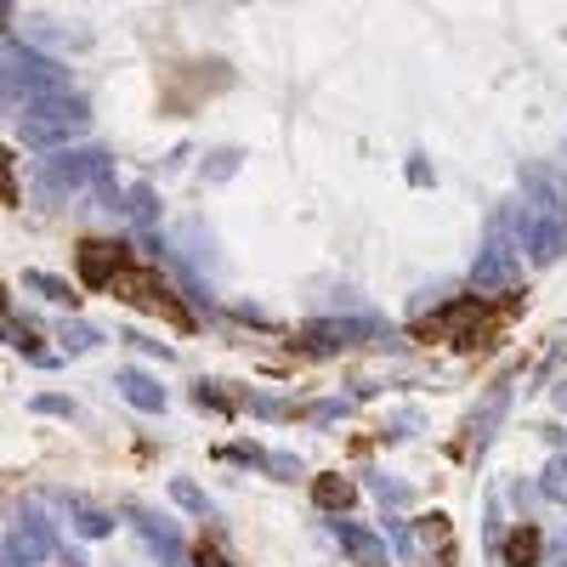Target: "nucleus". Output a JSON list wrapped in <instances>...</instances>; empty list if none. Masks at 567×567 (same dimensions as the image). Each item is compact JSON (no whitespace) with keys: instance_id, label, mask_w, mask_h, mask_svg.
Wrapping results in <instances>:
<instances>
[{"instance_id":"f257e3e1","label":"nucleus","mask_w":567,"mask_h":567,"mask_svg":"<svg viewBox=\"0 0 567 567\" xmlns=\"http://www.w3.org/2000/svg\"><path fill=\"white\" fill-rule=\"evenodd\" d=\"M74 267H80L85 290L120 296V301H131V307H142V312L165 318L171 329H194V312H187V301L176 296V284H171L159 267L142 261L131 245H120V239H85V245L74 250Z\"/></svg>"},{"instance_id":"f03ea898","label":"nucleus","mask_w":567,"mask_h":567,"mask_svg":"<svg viewBox=\"0 0 567 567\" xmlns=\"http://www.w3.org/2000/svg\"><path fill=\"white\" fill-rule=\"evenodd\" d=\"M516 312H523V296H460L449 301L443 312H432L425 323H414L420 341H449V347H494L505 341V329L516 323Z\"/></svg>"},{"instance_id":"7ed1b4c3","label":"nucleus","mask_w":567,"mask_h":567,"mask_svg":"<svg viewBox=\"0 0 567 567\" xmlns=\"http://www.w3.org/2000/svg\"><path fill=\"white\" fill-rule=\"evenodd\" d=\"M539 528H516L511 539H505V567H534L539 561Z\"/></svg>"},{"instance_id":"20e7f679","label":"nucleus","mask_w":567,"mask_h":567,"mask_svg":"<svg viewBox=\"0 0 567 567\" xmlns=\"http://www.w3.org/2000/svg\"><path fill=\"white\" fill-rule=\"evenodd\" d=\"M312 494H318V505H347V499H352V483H336V477H323V483H318Z\"/></svg>"},{"instance_id":"39448f33","label":"nucleus","mask_w":567,"mask_h":567,"mask_svg":"<svg viewBox=\"0 0 567 567\" xmlns=\"http://www.w3.org/2000/svg\"><path fill=\"white\" fill-rule=\"evenodd\" d=\"M194 556H199V567H233V561H227V556H221L210 539H199V545H194Z\"/></svg>"}]
</instances>
